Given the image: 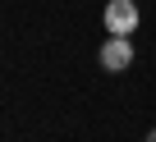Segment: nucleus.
Wrapping results in <instances>:
<instances>
[{"mask_svg":"<svg viewBox=\"0 0 156 142\" xmlns=\"http://www.w3.org/2000/svg\"><path fill=\"white\" fill-rule=\"evenodd\" d=\"M101 23H106V32H110V37H133V32H138V23H142V14H138L133 0H110L106 14H101Z\"/></svg>","mask_w":156,"mask_h":142,"instance_id":"1","label":"nucleus"},{"mask_svg":"<svg viewBox=\"0 0 156 142\" xmlns=\"http://www.w3.org/2000/svg\"><path fill=\"white\" fill-rule=\"evenodd\" d=\"M97 60H101L106 74H124V69L133 64V37H106L101 50H97Z\"/></svg>","mask_w":156,"mask_h":142,"instance_id":"2","label":"nucleus"},{"mask_svg":"<svg viewBox=\"0 0 156 142\" xmlns=\"http://www.w3.org/2000/svg\"><path fill=\"white\" fill-rule=\"evenodd\" d=\"M147 142H156V128H151V133H147Z\"/></svg>","mask_w":156,"mask_h":142,"instance_id":"3","label":"nucleus"}]
</instances>
